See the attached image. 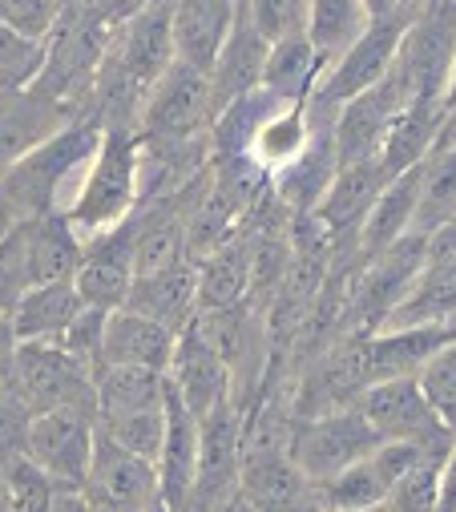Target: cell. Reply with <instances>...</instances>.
Returning a JSON list of instances; mask_svg holds the SVG:
<instances>
[{
    "label": "cell",
    "mask_w": 456,
    "mask_h": 512,
    "mask_svg": "<svg viewBox=\"0 0 456 512\" xmlns=\"http://www.w3.org/2000/svg\"><path fill=\"white\" fill-rule=\"evenodd\" d=\"M384 170H380V158H368V162H356V166H339L331 186L323 190L319 206L311 210L323 230L331 234V259H360V226L372 210V202L380 198L384 190Z\"/></svg>",
    "instance_id": "4fadbf2b"
},
{
    "label": "cell",
    "mask_w": 456,
    "mask_h": 512,
    "mask_svg": "<svg viewBox=\"0 0 456 512\" xmlns=\"http://www.w3.org/2000/svg\"><path fill=\"white\" fill-rule=\"evenodd\" d=\"M17 222H21V218L9 210V202H5V198H0V238H5V234H9Z\"/></svg>",
    "instance_id": "816d5d0a"
},
{
    "label": "cell",
    "mask_w": 456,
    "mask_h": 512,
    "mask_svg": "<svg viewBox=\"0 0 456 512\" xmlns=\"http://www.w3.org/2000/svg\"><path fill=\"white\" fill-rule=\"evenodd\" d=\"M138 206V134L134 130H101V146L73 194L61 210L81 238H93L118 226Z\"/></svg>",
    "instance_id": "277c9868"
},
{
    "label": "cell",
    "mask_w": 456,
    "mask_h": 512,
    "mask_svg": "<svg viewBox=\"0 0 456 512\" xmlns=\"http://www.w3.org/2000/svg\"><path fill=\"white\" fill-rule=\"evenodd\" d=\"M65 5H81V0H61V9H65Z\"/></svg>",
    "instance_id": "11a10c76"
},
{
    "label": "cell",
    "mask_w": 456,
    "mask_h": 512,
    "mask_svg": "<svg viewBox=\"0 0 456 512\" xmlns=\"http://www.w3.org/2000/svg\"><path fill=\"white\" fill-rule=\"evenodd\" d=\"M81 496L93 512H150L158 504V468L97 432Z\"/></svg>",
    "instance_id": "8fae6325"
},
{
    "label": "cell",
    "mask_w": 456,
    "mask_h": 512,
    "mask_svg": "<svg viewBox=\"0 0 456 512\" xmlns=\"http://www.w3.org/2000/svg\"><path fill=\"white\" fill-rule=\"evenodd\" d=\"M368 29L360 0H307V41L323 69Z\"/></svg>",
    "instance_id": "836d02e7"
},
{
    "label": "cell",
    "mask_w": 456,
    "mask_h": 512,
    "mask_svg": "<svg viewBox=\"0 0 456 512\" xmlns=\"http://www.w3.org/2000/svg\"><path fill=\"white\" fill-rule=\"evenodd\" d=\"M319 512H344V508H319ZM364 512H376V508H364Z\"/></svg>",
    "instance_id": "db71d44e"
},
{
    "label": "cell",
    "mask_w": 456,
    "mask_h": 512,
    "mask_svg": "<svg viewBox=\"0 0 456 512\" xmlns=\"http://www.w3.org/2000/svg\"><path fill=\"white\" fill-rule=\"evenodd\" d=\"M267 49H271V41L255 29V21L247 17L243 0H239L235 21H231V29H226V41H222V49L214 57V69H210V109H214V117L231 101H239L243 93L263 85Z\"/></svg>",
    "instance_id": "ac0fdd59"
},
{
    "label": "cell",
    "mask_w": 456,
    "mask_h": 512,
    "mask_svg": "<svg viewBox=\"0 0 456 512\" xmlns=\"http://www.w3.org/2000/svg\"><path fill=\"white\" fill-rule=\"evenodd\" d=\"M29 226V271H33V287L41 283H57V279H73L77 263H81V246L85 238L73 230V222L53 210L41 218H25Z\"/></svg>",
    "instance_id": "4dcf8cb0"
},
{
    "label": "cell",
    "mask_w": 456,
    "mask_h": 512,
    "mask_svg": "<svg viewBox=\"0 0 456 512\" xmlns=\"http://www.w3.org/2000/svg\"><path fill=\"white\" fill-rule=\"evenodd\" d=\"M113 41V25H105L85 0L81 5H65L53 33H49V53L45 69L37 77V93L61 101L73 113H89L93 81L105 61V49Z\"/></svg>",
    "instance_id": "3957f363"
},
{
    "label": "cell",
    "mask_w": 456,
    "mask_h": 512,
    "mask_svg": "<svg viewBox=\"0 0 456 512\" xmlns=\"http://www.w3.org/2000/svg\"><path fill=\"white\" fill-rule=\"evenodd\" d=\"M444 121H448L444 105H424V101L400 105L396 117L388 121L384 142H380V154H376L384 178H396V174L420 166V162L432 154V146H436V138H440V130H444Z\"/></svg>",
    "instance_id": "4316f807"
},
{
    "label": "cell",
    "mask_w": 456,
    "mask_h": 512,
    "mask_svg": "<svg viewBox=\"0 0 456 512\" xmlns=\"http://www.w3.org/2000/svg\"><path fill=\"white\" fill-rule=\"evenodd\" d=\"M384 440L376 436V428L364 420V412L339 408V412H323L311 420H295L291 428V460L307 480H327L335 472H344L348 464L364 460L368 452H376Z\"/></svg>",
    "instance_id": "8992f818"
},
{
    "label": "cell",
    "mask_w": 456,
    "mask_h": 512,
    "mask_svg": "<svg viewBox=\"0 0 456 512\" xmlns=\"http://www.w3.org/2000/svg\"><path fill=\"white\" fill-rule=\"evenodd\" d=\"M130 311L162 323L166 331L182 335L194 315H198V287H194V259H178L162 271H150V275H134L130 283V295L126 303Z\"/></svg>",
    "instance_id": "603a6c76"
},
{
    "label": "cell",
    "mask_w": 456,
    "mask_h": 512,
    "mask_svg": "<svg viewBox=\"0 0 456 512\" xmlns=\"http://www.w3.org/2000/svg\"><path fill=\"white\" fill-rule=\"evenodd\" d=\"M408 21L412 17L368 21V29L323 69L319 85L311 89V101L315 105H327V109H339L344 101L360 97L364 89L380 85L388 77L392 61H396V49H400V37H404Z\"/></svg>",
    "instance_id": "9c48e42d"
},
{
    "label": "cell",
    "mask_w": 456,
    "mask_h": 512,
    "mask_svg": "<svg viewBox=\"0 0 456 512\" xmlns=\"http://www.w3.org/2000/svg\"><path fill=\"white\" fill-rule=\"evenodd\" d=\"M194 464H198V420L186 412V404L166 383V436L158 452V504L166 512H190V488H194Z\"/></svg>",
    "instance_id": "7402d4cb"
},
{
    "label": "cell",
    "mask_w": 456,
    "mask_h": 512,
    "mask_svg": "<svg viewBox=\"0 0 456 512\" xmlns=\"http://www.w3.org/2000/svg\"><path fill=\"white\" fill-rule=\"evenodd\" d=\"M0 472H5V492H9V512H49L57 484L25 456V452H9L0 456Z\"/></svg>",
    "instance_id": "8d00e7d4"
},
{
    "label": "cell",
    "mask_w": 456,
    "mask_h": 512,
    "mask_svg": "<svg viewBox=\"0 0 456 512\" xmlns=\"http://www.w3.org/2000/svg\"><path fill=\"white\" fill-rule=\"evenodd\" d=\"M440 464H444V456H424L420 464H412L388 488V496L376 504V512H436V500H440Z\"/></svg>",
    "instance_id": "74e56055"
},
{
    "label": "cell",
    "mask_w": 456,
    "mask_h": 512,
    "mask_svg": "<svg viewBox=\"0 0 456 512\" xmlns=\"http://www.w3.org/2000/svg\"><path fill=\"white\" fill-rule=\"evenodd\" d=\"M356 408L364 412V420L376 428V436L384 444H416V448H428V452H444L452 448V436L436 412L428 408V400L420 396V383L416 375H404V379H384V383H372V388L356 400Z\"/></svg>",
    "instance_id": "ba28073f"
},
{
    "label": "cell",
    "mask_w": 456,
    "mask_h": 512,
    "mask_svg": "<svg viewBox=\"0 0 456 512\" xmlns=\"http://www.w3.org/2000/svg\"><path fill=\"white\" fill-rule=\"evenodd\" d=\"M416 383H420V396L428 400V408L436 412V420L448 432H456V339L424 359V367L416 371Z\"/></svg>",
    "instance_id": "f35d334b"
},
{
    "label": "cell",
    "mask_w": 456,
    "mask_h": 512,
    "mask_svg": "<svg viewBox=\"0 0 456 512\" xmlns=\"http://www.w3.org/2000/svg\"><path fill=\"white\" fill-rule=\"evenodd\" d=\"M243 412L235 400H222L214 412L198 420V464H194V488H190V512H214L222 500L239 492L243 476Z\"/></svg>",
    "instance_id": "30bf717a"
},
{
    "label": "cell",
    "mask_w": 456,
    "mask_h": 512,
    "mask_svg": "<svg viewBox=\"0 0 456 512\" xmlns=\"http://www.w3.org/2000/svg\"><path fill=\"white\" fill-rule=\"evenodd\" d=\"M85 5H89L105 25L118 29V25H122V21H130L138 9H146L150 0H85Z\"/></svg>",
    "instance_id": "f6af8a7d"
},
{
    "label": "cell",
    "mask_w": 456,
    "mask_h": 512,
    "mask_svg": "<svg viewBox=\"0 0 456 512\" xmlns=\"http://www.w3.org/2000/svg\"><path fill=\"white\" fill-rule=\"evenodd\" d=\"M134 283V238H130V218L109 226L81 246V263L73 271V287L85 307L97 311H118L130 295Z\"/></svg>",
    "instance_id": "9a60e30c"
},
{
    "label": "cell",
    "mask_w": 456,
    "mask_h": 512,
    "mask_svg": "<svg viewBox=\"0 0 456 512\" xmlns=\"http://www.w3.org/2000/svg\"><path fill=\"white\" fill-rule=\"evenodd\" d=\"M9 388L21 396V404L37 412H85L97 420V392H93V371L73 359L61 343H17Z\"/></svg>",
    "instance_id": "5b68a950"
},
{
    "label": "cell",
    "mask_w": 456,
    "mask_h": 512,
    "mask_svg": "<svg viewBox=\"0 0 456 512\" xmlns=\"http://www.w3.org/2000/svg\"><path fill=\"white\" fill-rule=\"evenodd\" d=\"M194 287H198V311H222L251 299V238L243 226L222 246L194 259Z\"/></svg>",
    "instance_id": "484cf974"
},
{
    "label": "cell",
    "mask_w": 456,
    "mask_h": 512,
    "mask_svg": "<svg viewBox=\"0 0 456 512\" xmlns=\"http://www.w3.org/2000/svg\"><path fill=\"white\" fill-rule=\"evenodd\" d=\"M93 392H97V420H105V416H130V412H150V408H162L166 404V375L162 371H150V367L105 363L93 375Z\"/></svg>",
    "instance_id": "f546056e"
},
{
    "label": "cell",
    "mask_w": 456,
    "mask_h": 512,
    "mask_svg": "<svg viewBox=\"0 0 456 512\" xmlns=\"http://www.w3.org/2000/svg\"><path fill=\"white\" fill-rule=\"evenodd\" d=\"M150 512H166V508H162V504H154V508H150Z\"/></svg>",
    "instance_id": "9f6ffc18"
},
{
    "label": "cell",
    "mask_w": 456,
    "mask_h": 512,
    "mask_svg": "<svg viewBox=\"0 0 456 512\" xmlns=\"http://www.w3.org/2000/svg\"><path fill=\"white\" fill-rule=\"evenodd\" d=\"M210 121H214L210 77L174 61L142 105L138 138L142 142H190V138L210 134Z\"/></svg>",
    "instance_id": "52a82bcc"
},
{
    "label": "cell",
    "mask_w": 456,
    "mask_h": 512,
    "mask_svg": "<svg viewBox=\"0 0 456 512\" xmlns=\"http://www.w3.org/2000/svg\"><path fill=\"white\" fill-rule=\"evenodd\" d=\"M49 37H29L9 25H0V93L33 89L45 69Z\"/></svg>",
    "instance_id": "e575fe53"
},
{
    "label": "cell",
    "mask_w": 456,
    "mask_h": 512,
    "mask_svg": "<svg viewBox=\"0 0 456 512\" xmlns=\"http://www.w3.org/2000/svg\"><path fill=\"white\" fill-rule=\"evenodd\" d=\"M323 77V61L315 57L307 33L271 41L267 49V65H263V89L275 93L279 101H307L311 89Z\"/></svg>",
    "instance_id": "d6a6232c"
},
{
    "label": "cell",
    "mask_w": 456,
    "mask_h": 512,
    "mask_svg": "<svg viewBox=\"0 0 456 512\" xmlns=\"http://www.w3.org/2000/svg\"><path fill=\"white\" fill-rule=\"evenodd\" d=\"M101 146L97 117H77L49 134L37 150H29L5 178H0V198L9 202L17 218H41L53 210H65Z\"/></svg>",
    "instance_id": "6da1fadb"
},
{
    "label": "cell",
    "mask_w": 456,
    "mask_h": 512,
    "mask_svg": "<svg viewBox=\"0 0 456 512\" xmlns=\"http://www.w3.org/2000/svg\"><path fill=\"white\" fill-rule=\"evenodd\" d=\"M456 339V323L440 327H400V331H376L356 339V371L364 392L384 379H404L424 367L428 355H436L444 343Z\"/></svg>",
    "instance_id": "2e32d148"
},
{
    "label": "cell",
    "mask_w": 456,
    "mask_h": 512,
    "mask_svg": "<svg viewBox=\"0 0 456 512\" xmlns=\"http://www.w3.org/2000/svg\"><path fill=\"white\" fill-rule=\"evenodd\" d=\"M428 263V238L408 230L404 238H396L388 250L372 254V259H360L348 271V287H344V307H339V335H376L384 331V323L392 319V311L408 299L416 275Z\"/></svg>",
    "instance_id": "7a4b0ae2"
},
{
    "label": "cell",
    "mask_w": 456,
    "mask_h": 512,
    "mask_svg": "<svg viewBox=\"0 0 456 512\" xmlns=\"http://www.w3.org/2000/svg\"><path fill=\"white\" fill-rule=\"evenodd\" d=\"M444 113H448V117H456V53H452L448 81H444Z\"/></svg>",
    "instance_id": "681fc988"
},
{
    "label": "cell",
    "mask_w": 456,
    "mask_h": 512,
    "mask_svg": "<svg viewBox=\"0 0 456 512\" xmlns=\"http://www.w3.org/2000/svg\"><path fill=\"white\" fill-rule=\"evenodd\" d=\"M214 512H255V508L247 504V496H243V492H235L231 500H222V504H218Z\"/></svg>",
    "instance_id": "f907efd6"
},
{
    "label": "cell",
    "mask_w": 456,
    "mask_h": 512,
    "mask_svg": "<svg viewBox=\"0 0 456 512\" xmlns=\"http://www.w3.org/2000/svg\"><path fill=\"white\" fill-rule=\"evenodd\" d=\"M307 138H311V113H307V101H291V105H279L251 138V150L247 158L255 166H263L271 178L279 170H287L303 150H307Z\"/></svg>",
    "instance_id": "1f68e13d"
},
{
    "label": "cell",
    "mask_w": 456,
    "mask_h": 512,
    "mask_svg": "<svg viewBox=\"0 0 456 512\" xmlns=\"http://www.w3.org/2000/svg\"><path fill=\"white\" fill-rule=\"evenodd\" d=\"M174 343L178 335L166 331L162 323L130 311V307H118L105 315V331H101V367L105 363H122V367H150V371H162L170 367V355H174Z\"/></svg>",
    "instance_id": "cb8c5ba5"
},
{
    "label": "cell",
    "mask_w": 456,
    "mask_h": 512,
    "mask_svg": "<svg viewBox=\"0 0 456 512\" xmlns=\"http://www.w3.org/2000/svg\"><path fill=\"white\" fill-rule=\"evenodd\" d=\"M243 9L267 41L307 33V0H243Z\"/></svg>",
    "instance_id": "60d3db41"
},
{
    "label": "cell",
    "mask_w": 456,
    "mask_h": 512,
    "mask_svg": "<svg viewBox=\"0 0 456 512\" xmlns=\"http://www.w3.org/2000/svg\"><path fill=\"white\" fill-rule=\"evenodd\" d=\"M25 291H33V271H29V226L21 218L0 238V319L17 311Z\"/></svg>",
    "instance_id": "ab89813d"
},
{
    "label": "cell",
    "mask_w": 456,
    "mask_h": 512,
    "mask_svg": "<svg viewBox=\"0 0 456 512\" xmlns=\"http://www.w3.org/2000/svg\"><path fill=\"white\" fill-rule=\"evenodd\" d=\"M29 420H33V412L21 404V396L9 388V383H0V456L25 452Z\"/></svg>",
    "instance_id": "ee69618b"
},
{
    "label": "cell",
    "mask_w": 456,
    "mask_h": 512,
    "mask_svg": "<svg viewBox=\"0 0 456 512\" xmlns=\"http://www.w3.org/2000/svg\"><path fill=\"white\" fill-rule=\"evenodd\" d=\"M0 512H9V492H5V472H0Z\"/></svg>",
    "instance_id": "f5cc1de1"
},
{
    "label": "cell",
    "mask_w": 456,
    "mask_h": 512,
    "mask_svg": "<svg viewBox=\"0 0 456 512\" xmlns=\"http://www.w3.org/2000/svg\"><path fill=\"white\" fill-rule=\"evenodd\" d=\"M13 355H17L13 323H9V319H0V383H9V375H13Z\"/></svg>",
    "instance_id": "7dc6e473"
},
{
    "label": "cell",
    "mask_w": 456,
    "mask_h": 512,
    "mask_svg": "<svg viewBox=\"0 0 456 512\" xmlns=\"http://www.w3.org/2000/svg\"><path fill=\"white\" fill-rule=\"evenodd\" d=\"M424 456H444V452H428V448H416V444H380L376 452H368L364 460L348 464L344 472L319 480V484H315L319 504H323V508H344V512L376 508V504L388 496V488H392L412 464H420Z\"/></svg>",
    "instance_id": "5bb4252c"
},
{
    "label": "cell",
    "mask_w": 456,
    "mask_h": 512,
    "mask_svg": "<svg viewBox=\"0 0 456 512\" xmlns=\"http://www.w3.org/2000/svg\"><path fill=\"white\" fill-rule=\"evenodd\" d=\"M436 512H456V436H452V448L440 464V500H436Z\"/></svg>",
    "instance_id": "bcb514c9"
},
{
    "label": "cell",
    "mask_w": 456,
    "mask_h": 512,
    "mask_svg": "<svg viewBox=\"0 0 456 512\" xmlns=\"http://www.w3.org/2000/svg\"><path fill=\"white\" fill-rule=\"evenodd\" d=\"M416 202H420V166L384 182L380 198L372 202V210L360 226V259H372V254L388 250L396 238H404L412 230Z\"/></svg>",
    "instance_id": "f1b7e54d"
},
{
    "label": "cell",
    "mask_w": 456,
    "mask_h": 512,
    "mask_svg": "<svg viewBox=\"0 0 456 512\" xmlns=\"http://www.w3.org/2000/svg\"><path fill=\"white\" fill-rule=\"evenodd\" d=\"M105 315L109 311H97V307H81V315L69 323V331L57 339L73 359H81L93 375L101 367V331H105Z\"/></svg>",
    "instance_id": "b9f144b4"
},
{
    "label": "cell",
    "mask_w": 456,
    "mask_h": 512,
    "mask_svg": "<svg viewBox=\"0 0 456 512\" xmlns=\"http://www.w3.org/2000/svg\"><path fill=\"white\" fill-rule=\"evenodd\" d=\"M166 383L194 420L214 412L222 400H231V371H226V363L206 347V339L194 327L178 335L170 367H166Z\"/></svg>",
    "instance_id": "ffe728a7"
},
{
    "label": "cell",
    "mask_w": 456,
    "mask_h": 512,
    "mask_svg": "<svg viewBox=\"0 0 456 512\" xmlns=\"http://www.w3.org/2000/svg\"><path fill=\"white\" fill-rule=\"evenodd\" d=\"M97 432L105 440H113L118 448L158 464L162 436H166V404L150 408V412H130V416H105V420H97Z\"/></svg>",
    "instance_id": "d590c367"
},
{
    "label": "cell",
    "mask_w": 456,
    "mask_h": 512,
    "mask_svg": "<svg viewBox=\"0 0 456 512\" xmlns=\"http://www.w3.org/2000/svg\"><path fill=\"white\" fill-rule=\"evenodd\" d=\"M93 436L97 424L85 412H37L29 420L25 432V456L57 484V488H73L81 492L85 472H89V456H93Z\"/></svg>",
    "instance_id": "7c38bea8"
},
{
    "label": "cell",
    "mask_w": 456,
    "mask_h": 512,
    "mask_svg": "<svg viewBox=\"0 0 456 512\" xmlns=\"http://www.w3.org/2000/svg\"><path fill=\"white\" fill-rule=\"evenodd\" d=\"M81 295L73 287V279H57V283H41L33 291H25V299L17 303V311L9 315L17 343H57L69 323L81 315Z\"/></svg>",
    "instance_id": "83f0119b"
},
{
    "label": "cell",
    "mask_w": 456,
    "mask_h": 512,
    "mask_svg": "<svg viewBox=\"0 0 456 512\" xmlns=\"http://www.w3.org/2000/svg\"><path fill=\"white\" fill-rule=\"evenodd\" d=\"M61 17V0H0V25L29 37H49Z\"/></svg>",
    "instance_id": "7bdbcfd3"
},
{
    "label": "cell",
    "mask_w": 456,
    "mask_h": 512,
    "mask_svg": "<svg viewBox=\"0 0 456 512\" xmlns=\"http://www.w3.org/2000/svg\"><path fill=\"white\" fill-rule=\"evenodd\" d=\"M231 21H235V9L226 5V0H170L174 57L210 77Z\"/></svg>",
    "instance_id": "d4e9b609"
},
{
    "label": "cell",
    "mask_w": 456,
    "mask_h": 512,
    "mask_svg": "<svg viewBox=\"0 0 456 512\" xmlns=\"http://www.w3.org/2000/svg\"><path fill=\"white\" fill-rule=\"evenodd\" d=\"M428 254H456V214L428 238Z\"/></svg>",
    "instance_id": "c3c4849f"
},
{
    "label": "cell",
    "mask_w": 456,
    "mask_h": 512,
    "mask_svg": "<svg viewBox=\"0 0 456 512\" xmlns=\"http://www.w3.org/2000/svg\"><path fill=\"white\" fill-rule=\"evenodd\" d=\"M239 492L255 512H319V492L315 480H307L291 452H267V456H247Z\"/></svg>",
    "instance_id": "44dd1931"
},
{
    "label": "cell",
    "mask_w": 456,
    "mask_h": 512,
    "mask_svg": "<svg viewBox=\"0 0 456 512\" xmlns=\"http://www.w3.org/2000/svg\"><path fill=\"white\" fill-rule=\"evenodd\" d=\"M408 105L404 93L396 89L392 77H384L380 85L364 89L360 97L344 101L335 109V121H331V142H335V162L339 166H356V162H368L380 154V142H384V130L388 121L396 117V109Z\"/></svg>",
    "instance_id": "e0dca14e"
},
{
    "label": "cell",
    "mask_w": 456,
    "mask_h": 512,
    "mask_svg": "<svg viewBox=\"0 0 456 512\" xmlns=\"http://www.w3.org/2000/svg\"><path fill=\"white\" fill-rule=\"evenodd\" d=\"M226 5H231V9H235V5H239V0H226Z\"/></svg>",
    "instance_id": "6f0895ef"
},
{
    "label": "cell",
    "mask_w": 456,
    "mask_h": 512,
    "mask_svg": "<svg viewBox=\"0 0 456 512\" xmlns=\"http://www.w3.org/2000/svg\"><path fill=\"white\" fill-rule=\"evenodd\" d=\"M77 117H85V113H73L37 89L0 93V178H5L29 150H37L49 134H57L61 125H69Z\"/></svg>",
    "instance_id": "d6986e66"
}]
</instances>
